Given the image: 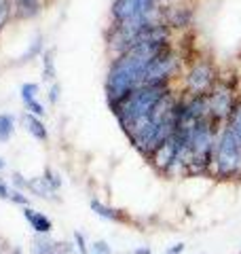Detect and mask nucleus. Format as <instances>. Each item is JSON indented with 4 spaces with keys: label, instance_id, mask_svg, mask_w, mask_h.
Wrapping results in <instances>:
<instances>
[{
    "label": "nucleus",
    "instance_id": "nucleus-5",
    "mask_svg": "<svg viewBox=\"0 0 241 254\" xmlns=\"http://www.w3.org/2000/svg\"><path fill=\"white\" fill-rule=\"evenodd\" d=\"M218 81L216 66L210 60H197L184 76V89L188 95H205Z\"/></svg>",
    "mask_w": 241,
    "mask_h": 254
},
{
    "label": "nucleus",
    "instance_id": "nucleus-23",
    "mask_svg": "<svg viewBox=\"0 0 241 254\" xmlns=\"http://www.w3.org/2000/svg\"><path fill=\"white\" fill-rule=\"evenodd\" d=\"M40 0H17V9H21V15H32L36 13Z\"/></svg>",
    "mask_w": 241,
    "mask_h": 254
},
{
    "label": "nucleus",
    "instance_id": "nucleus-10",
    "mask_svg": "<svg viewBox=\"0 0 241 254\" xmlns=\"http://www.w3.org/2000/svg\"><path fill=\"white\" fill-rule=\"evenodd\" d=\"M89 208H91V212L95 214V216H100V218H104V220L117 222V225H125V222H129V218H127L120 210L110 208V205L102 203L100 199H91V201H89Z\"/></svg>",
    "mask_w": 241,
    "mask_h": 254
},
{
    "label": "nucleus",
    "instance_id": "nucleus-2",
    "mask_svg": "<svg viewBox=\"0 0 241 254\" xmlns=\"http://www.w3.org/2000/svg\"><path fill=\"white\" fill-rule=\"evenodd\" d=\"M170 91H172V85H144L140 89H135L131 93V98L115 113L119 125L123 127V131L129 129L135 121L148 117L152 113V108Z\"/></svg>",
    "mask_w": 241,
    "mask_h": 254
},
{
    "label": "nucleus",
    "instance_id": "nucleus-22",
    "mask_svg": "<svg viewBox=\"0 0 241 254\" xmlns=\"http://www.w3.org/2000/svg\"><path fill=\"white\" fill-rule=\"evenodd\" d=\"M28 180H30V178H23L19 172H13V174H11V189H17V190H23V193H28Z\"/></svg>",
    "mask_w": 241,
    "mask_h": 254
},
{
    "label": "nucleus",
    "instance_id": "nucleus-6",
    "mask_svg": "<svg viewBox=\"0 0 241 254\" xmlns=\"http://www.w3.org/2000/svg\"><path fill=\"white\" fill-rule=\"evenodd\" d=\"M161 6H167V4H163L161 0H112V6H110L112 23L140 17V15L161 9Z\"/></svg>",
    "mask_w": 241,
    "mask_h": 254
},
{
    "label": "nucleus",
    "instance_id": "nucleus-31",
    "mask_svg": "<svg viewBox=\"0 0 241 254\" xmlns=\"http://www.w3.org/2000/svg\"><path fill=\"white\" fill-rule=\"evenodd\" d=\"M6 254H23V248H19V246H15V248H11Z\"/></svg>",
    "mask_w": 241,
    "mask_h": 254
},
{
    "label": "nucleus",
    "instance_id": "nucleus-29",
    "mask_svg": "<svg viewBox=\"0 0 241 254\" xmlns=\"http://www.w3.org/2000/svg\"><path fill=\"white\" fill-rule=\"evenodd\" d=\"M4 19H6V2L4 0H0V28H2Z\"/></svg>",
    "mask_w": 241,
    "mask_h": 254
},
{
    "label": "nucleus",
    "instance_id": "nucleus-18",
    "mask_svg": "<svg viewBox=\"0 0 241 254\" xmlns=\"http://www.w3.org/2000/svg\"><path fill=\"white\" fill-rule=\"evenodd\" d=\"M72 244H74V248L78 254H91V248L89 244H87V237L83 231H74L72 233Z\"/></svg>",
    "mask_w": 241,
    "mask_h": 254
},
{
    "label": "nucleus",
    "instance_id": "nucleus-4",
    "mask_svg": "<svg viewBox=\"0 0 241 254\" xmlns=\"http://www.w3.org/2000/svg\"><path fill=\"white\" fill-rule=\"evenodd\" d=\"M178 70L180 55L172 47L170 51H165L163 55H159L148 64L146 72H144V85H170L172 78L178 74Z\"/></svg>",
    "mask_w": 241,
    "mask_h": 254
},
{
    "label": "nucleus",
    "instance_id": "nucleus-25",
    "mask_svg": "<svg viewBox=\"0 0 241 254\" xmlns=\"http://www.w3.org/2000/svg\"><path fill=\"white\" fill-rule=\"evenodd\" d=\"M60 91H61V87H60L58 83H53V85H51V89H49V102H51V104H58Z\"/></svg>",
    "mask_w": 241,
    "mask_h": 254
},
{
    "label": "nucleus",
    "instance_id": "nucleus-8",
    "mask_svg": "<svg viewBox=\"0 0 241 254\" xmlns=\"http://www.w3.org/2000/svg\"><path fill=\"white\" fill-rule=\"evenodd\" d=\"M23 218L28 220V225L32 227L34 235H51L53 233V220L47 216L45 212L34 210L32 205L23 208Z\"/></svg>",
    "mask_w": 241,
    "mask_h": 254
},
{
    "label": "nucleus",
    "instance_id": "nucleus-3",
    "mask_svg": "<svg viewBox=\"0 0 241 254\" xmlns=\"http://www.w3.org/2000/svg\"><path fill=\"white\" fill-rule=\"evenodd\" d=\"M205 95H207V108H210L212 121L218 127H224L229 123L231 115L235 113L237 104L241 102L237 93V78L218 76V81L214 83V87Z\"/></svg>",
    "mask_w": 241,
    "mask_h": 254
},
{
    "label": "nucleus",
    "instance_id": "nucleus-26",
    "mask_svg": "<svg viewBox=\"0 0 241 254\" xmlns=\"http://www.w3.org/2000/svg\"><path fill=\"white\" fill-rule=\"evenodd\" d=\"M184 250H186V244H182V242H178V244H174V246H170L163 254H184Z\"/></svg>",
    "mask_w": 241,
    "mask_h": 254
},
{
    "label": "nucleus",
    "instance_id": "nucleus-17",
    "mask_svg": "<svg viewBox=\"0 0 241 254\" xmlns=\"http://www.w3.org/2000/svg\"><path fill=\"white\" fill-rule=\"evenodd\" d=\"M227 125L231 127V131L235 133V138L239 140V144H241V102L237 104L235 113L231 115V119H229V123H227Z\"/></svg>",
    "mask_w": 241,
    "mask_h": 254
},
{
    "label": "nucleus",
    "instance_id": "nucleus-19",
    "mask_svg": "<svg viewBox=\"0 0 241 254\" xmlns=\"http://www.w3.org/2000/svg\"><path fill=\"white\" fill-rule=\"evenodd\" d=\"M38 91H40V87L36 83H23L21 85V100H23V104L30 102V100H36Z\"/></svg>",
    "mask_w": 241,
    "mask_h": 254
},
{
    "label": "nucleus",
    "instance_id": "nucleus-11",
    "mask_svg": "<svg viewBox=\"0 0 241 254\" xmlns=\"http://www.w3.org/2000/svg\"><path fill=\"white\" fill-rule=\"evenodd\" d=\"M23 123H26V129H28V133L34 140H38V142H47V140H49V131H47V125H45L43 119L26 113V117H23Z\"/></svg>",
    "mask_w": 241,
    "mask_h": 254
},
{
    "label": "nucleus",
    "instance_id": "nucleus-20",
    "mask_svg": "<svg viewBox=\"0 0 241 254\" xmlns=\"http://www.w3.org/2000/svg\"><path fill=\"white\" fill-rule=\"evenodd\" d=\"M9 201L15 203V205H21V208H28L30 205V197L23 193V190H17V189H11L9 193Z\"/></svg>",
    "mask_w": 241,
    "mask_h": 254
},
{
    "label": "nucleus",
    "instance_id": "nucleus-14",
    "mask_svg": "<svg viewBox=\"0 0 241 254\" xmlns=\"http://www.w3.org/2000/svg\"><path fill=\"white\" fill-rule=\"evenodd\" d=\"M15 133V117L9 113L0 115V142H9Z\"/></svg>",
    "mask_w": 241,
    "mask_h": 254
},
{
    "label": "nucleus",
    "instance_id": "nucleus-15",
    "mask_svg": "<svg viewBox=\"0 0 241 254\" xmlns=\"http://www.w3.org/2000/svg\"><path fill=\"white\" fill-rule=\"evenodd\" d=\"M55 49H47L43 53V76L45 81L55 83V60H53Z\"/></svg>",
    "mask_w": 241,
    "mask_h": 254
},
{
    "label": "nucleus",
    "instance_id": "nucleus-7",
    "mask_svg": "<svg viewBox=\"0 0 241 254\" xmlns=\"http://www.w3.org/2000/svg\"><path fill=\"white\" fill-rule=\"evenodd\" d=\"M176 155H178V144H176V140H174V136H172L170 140L165 142V144H161V146L155 150V153L148 157V161L152 163V168H155L157 172L165 174L167 170H170V165L174 163Z\"/></svg>",
    "mask_w": 241,
    "mask_h": 254
},
{
    "label": "nucleus",
    "instance_id": "nucleus-24",
    "mask_svg": "<svg viewBox=\"0 0 241 254\" xmlns=\"http://www.w3.org/2000/svg\"><path fill=\"white\" fill-rule=\"evenodd\" d=\"M58 254H78L72 242H58Z\"/></svg>",
    "mask_w": 241,
    "mask_h": 254
},
{
    "label": "nucleus",
    "instance_id": "nucleus-21",
    "mask_svg": "<svg viewBox=\"0 0 241 254\" xmlns=\"http://www.w3.org/2000/svg\"><path fill=\"white\" fill-rule=\"evenodd\" d=\"M91 254H112V246L106 240H95L89 244Z\"/></svg>",
    "mask_w": 241,
    "mask_h": 254
},
{
    "label": "nucleus",
    "instance_id": "nucleus-1",
    "mask_svg": "<svg viewBox=\"0 0 241 254\" xmlns=\"http://www.w3.org/2000/svg\"><path fill=\"white\" fill-rule=\"evenodd\" d=\"M210 176L220 180H239L241 178V144L231 131L229 125H224L218 131L214 148V159Z\"/></svg>",
    "mask_w": 241,
    "mask_h": 254
},
{
    "label": "nucleus",
    "instance_id": "nucleus-30",
    "mask_svg": "<svg viewBox=\"0 0 241 254\" xmlns=\"http://www.w3.org/2000/svg\"><path fill=\"white\" fill-rule=\"evenodd\" d=\"M38 51H40V38H38V41L34 43V47H32V49H30V51L26 53V58H23V60H28V58H32V55H36Z\"/></svg>",
    "mask_w": 241,
    "mask_h": 254
},
{
    "label": "nucleus",
    "instance_id": "nucleus-12",
    "mask_svg": "<svg viewBox=\"0 0 241 254\" xmlns=\"http://www.w3.org/2000/svg\"><path fill=\"white\" fill-rule=\"evenodd\" d=\"M30 254H58V240L51 235H34L30 242Z\"/></svg>",
    "mask_w": 241,
    "mask_h": 254
},
{
    "label": "nucleus",
    "instance_id": "nucleus-27",
    "mask_svg": "<svg viewBox=\"0 0 241 254\" xmlns=\"http://www.w3.org/2000/svg\"><path fill=\"white\" fill-rule=\"evenodd\" d=\"M9 193H11V187L6 185L2 178H0V199H6V201H9Z\"/></svg>",
    "mask_w": 241,
    "mask_h": 254
},
{
    "label": "nucleus",
    "instance_id": "nucleus-16",
    "mask_svg": "<svg viewBox=\"0 0 241 254\" xmlns=\"http://www.w3.org/2000/svg\"><path fill=\"white\" fill-rule=\"evenodd\" d=\"M43 180L51 187V190H55V193H58V190L61 189V185H63L61 174L55 170V168H51V165H47V168H45V172H43Z\"/></svg>",
    "mask_w": 241,
    "mask_h": 254
},
{
    "label": "nucleus",
    "instance_id": "nucleus-28",
    "mask_svg": "<svg viewBox=\"0 0 241 254\" xmlns=\"http://www.w3.org/2000/svg\"><path fill=\"white\" fill-rule=\"evenodd\" d=\"M129 254H152V248L150 246H138V248H133Z\"/></svg>",
    "mask_w": 241,
    "mask_h": 254
},
{
    "label": "nucleus",
    "instance_id": "nucleus-13",
    "mask_svg": "<svg viewBox=\"0 0 241 254\" xmlns=\"http://www.w3.org/2000/svg\"><path fill=\"white\" fill-rule=\"evenodd\" d=\"M28 190H30L32 195L40 197V199L58 201V197H55V190H51V187L43 180V176H38V178H30V180H28Z\"/></svg>",
    "mask_w": 241,
    "mask_h": 254
},
{
    "label": "nucleus",
    "instance_id": "nucleus-9",
    "mask_svg": "<svg viewBox=\"0 0 241 254\" xmlns=\"http://www.w3.org/2000/svg\"><path fill=\"white\" fill-rule=\"evenodd\" d=\"M190 21H192V11L188 6H182V4H167L165 6V23L172 30L186 28Z\"/></svg>",
    "mask_w": 241,
    "mask_h": 254
},
{
    "label": "nucleus",
    "instance_id": "nucleus-32",
    "mask_svg": "<svg viewBox=\"0 0 241 254\" xmlns=\"http://www.w3.org/2000/svg\"><path fill=\"white\" fill-rule=\"evenodd\" d=\"M4 168H6V161H4V159H2V157H0V172H2Z\"/></svg>",
    "mask_w": 241,
    "mask_h": 254
}]
</instances>
